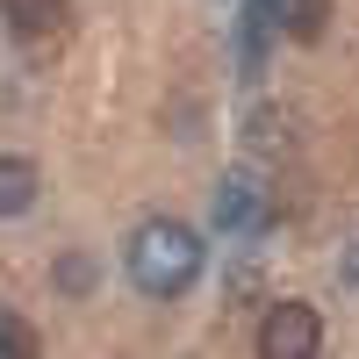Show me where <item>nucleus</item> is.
<instances>
[{
    "label": "nucleus",
    "instance_id": "1",
    "mask_svg": "<svg viewBox=\"0 0 359 359\" xmlns=\"http://www.w3.org/2000/svg\"><path fill=\"white\" fill-rule=\"evenodd\" d=\"M123 273L151 294V302H172V294H187L194 273H201V237L172 216H151L130 230V252H123Z\"/></svg>",
    "mask_w": 359,
    "mask_h": 359
},
{
    "label": "nucleus",
    "instance_id": "2",
    "mask_svg": "<svg viewBox=\"0 0 359 359\" xmlns=\"http://www.w3.org/2000/svg\"><path fill=\"white\" fill-rule=\"evenodd\" d=\"M316 345H323V316L309 302H273L266 309V323H259V352L266 359H309Z\"/></svg>",
    "mask_w": 359,
    "mask_h": 359
},
{
    "label": "nucleus",
    "instance_id": "3",
    "mask_svg": "<svg viewBox=\"0 0 359 359\" xmlns=\"http://www.w3.org/2000/svg\"><path fill=\"white\" fill-rule=\"evenodd\" d=\"M216 223H223V230H259V223H266L259 180H223V187H216Z\"/></svg>",
    "mask_w": 359,
    "mask_h": 359
},
{
    "label": "nucleus",
    "instance_id": "4",
    "mask_svg": "<svg viewBox=\"0 0 359 359\" xmlns=\"http://www.w3.org/2000/svg\"><path fill=\"white\" fill-rule=\"evenodd\" d=\"M0 15H8L15 36H50V29H65L72 0H0Z\"/></svg>",
    "mask_w": 359,
    "mask_h": 359
},
{
    "label": "nucleus",
    "instance_id": "5",
    "mask_svg": "<svg viewBox=\"0 0 359 359\" xmlns=\"http://www.w3.org/2000/svg\"><path fill=\"white\" fill-rule=\"evenodd\" d=\"M36 165L29 158H0V216H29V208H36Z\"/></svg>",
    "mask_w": 359,
    "mask_h": 359
},
{
    "label": "nucleus",
    "instance_id": "6",
    "mask_svg": "<svg viewBox=\"0 0 359 359\" xmlns=\"http://www.w3.org/2000/svg\"><path fill=\"white\" fill-rule=\"evenodd\" d=\"M273 22L287 29V36L316 43V36H323V22H331V0H273Z\"/></svg>",
    "mask_w": 359,
    "mask_h": 359
},
{
    "label": "nucleus",
    "instance_id": "7",
    "mask_svg": "<svg viewBox=\"0 0 359 359\" xmlns=\"http://www.w3.org/2000/svg\"><path fill=\"white\" fill-rule=\"evenodd\" d=\"M0 352H29V331H15L8 316H0Z\"/></svg>",
    "mask_w": 359,
    "mask_h": 359
},
{
    "label": "nucleus",
    "instance_id": "8",
    "mask_svg": "<svg viewBox=\"0 0 359 359\" xmlns=\"http://www.w3.org/2000/svg\"><path fill=\"white\" fill-rule=\"evenodd\" d=\"M345 273H352V280H359V252H352V259H345Z\"/></svg>",
    "mask_w": 359,
    "mask_h": 359
}]
</instances>
